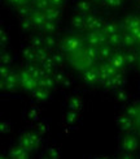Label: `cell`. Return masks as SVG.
<instances>
[{
	"label": "cell",
	"instance_id": "obj_12",
	"mask_svg": "<svg viewBox=\"0 0 140 159\" xmlns=\"http://www.w3.org/2000/svg\"><path fill=\"white\" fill-rule=\"evenodd\" d=\"M109 41H110L113 44H117V43H119V41H121V35H118V34H112V35H109Z\"/></svg>",
	"mask_w": 140,
	"mask_h": 159
},
{
	"label": "cell",
	"instance_id": "obj_16",
	"mask_svg": "<svg viewBox=\"0 0 140 159\" xmlns=\"http://www.w3.org/2000/svg\"><path fill=\"white\" fill-rule=\"evenodd\" d=\"M51 2V5H55V7H58V5H62L64 0H49Z\"/></svg>",
	"mask_w": 140,
	"mask_h": 159
},
{
	"label": "cell",
	"instance_id": "obj_17",
	"mask_svg": "<svg viewBox=\"0 0 140 159\" xmlns=\"http://www.w3.org/2000/svg\"><path fill=\"white\" fill-rule=\"evenodd\" d=\"M93 2H104V0H93Z\"/></svg>",
	"mask_w": 140,
	"mask_h": 159
},
{
	"label": "cell",
	"instance_id": "obj_3",
	"mask_svg": "<svg viewBox=\"0 0 140 159\" xmlns=\"http://www.w3.org/2000/svg\"><path fill=\"white\" fill-rule=\"evenodd\" d=\"M77 11L81 13V15H87V13L91 11L92 8V3L90 0H81V2L77 3Z\"/></svg>",
	"mask_w": 140,
	"mask_h": 159
},
{
	"label": "cell",
	"instance_id": "obj_14",
	"mask_svg": "<svg viewBox=\"0 0 140 159\" xmlns=\"http://www.w3.org/2000/svg\"><path fill=\"white\" fill-rule=\"evenodd\" d=\"M8 2L12 3V4H16L17 7H19V5H25L29 0H8Z\"/></svg>",
	"mask_w": 140,
	"mask_h": 159
},
{
	"label": "cell",
	"instance_id": "obj_6",
	"mask_svg": "<svg viewBox=\"0 0 140 159\" xmlns=\"http://www.w3.org/2000/svg\"><path fill=\"white\" fill-rule=\"evenodd\" d=\"M71 24H73V26L74 28H82L83 25H86V17H84V15H75L74 17H73V21H71Z\"/></svg>",
	"mask_w": 140,
	"mask_h": 159
},
{
	"label": "cell",
	"instance_id": "obj_8",
	"mask_svg": "<svg viewBox=\"0 0 140 159\" xmlns=\"http://www.w3.org/2000/svg\"><path fill=\"white\" fill-rule=\"evenodd\" d=\"M17 12H18V15L19 16H22V17H28L29 15H30V8L28 5H19V7H17Z\"/></svg>",
	"mask_w": 140,
	"mask_h": 159
},
{
	"label": "cell",
	"instance_id": "obj_1",
	"mask_svg": "<svg viewBox=\"0 0 140 159\" xmlns=\"http://www.w3.org/2000/svg\"><path fill=\"white\" fill-rule=\"evenodd\" d=\"M125 26H126V29H129L131 33L136 29H140V18L136 16H130L125 20Z\"/></svg>",
	"mask_w": 140,
	"mask_h": 159
},
{
	"label": "cell",
	"instance_id": "obj_9",
	"mask_svg": "<svg viewBox=\"0 0 140 159\" xmlns=\"http://www.w3.org/2000/svg\"><path fill=\"white\" fill-rule=\"evenodd\" d=\"M123 3V0H104V4L110 7V8H118Z\"/></svg>",
	"mask_w": 140,
	"mask_h": 159
},
{
	"label": "cell",
	"instance_id": "obj_7",
	"mask_svg": "<svg viewBox=\"0 0 140 159\" xmlns=\"http://www.w3.org/2000/svg\"><path fill=\"white\" fill-rule=\"evenodd\" d=\"M36 5L40 11L45 12L48 8H51V2L49 0H36Z\"/></svg>",
	"mask_w": 140,
	"mask_h": 159
},
{
	"label": "cell",
	"instance_id": "obj_11",
	"mask_svg": "<svg viewBox=\"0 0 140 159\" xmlns=\"http://www.w3.org/2000/svg\"><path fill=\"white\" fill-rule=\"evenodd\" d=\"M84 78L87 80L88 82H93V81H96V78H97V75L95 73L93 70H88L87 73L84 75Z\"/></svg>",
	"mask_w": 140,
	"mask_h": 159
},
{
	"label": "cell",
	"instance_id": "obj_2",
	"mask_svg": "<svg viewBox=\"0 0 140 159\" xmlns=\"http://www.w3.org/2000/svg\"><path fill=\"white\" fill-rule=\"evenodd\" d=\"M31 21L34 22V24H36V25H39V26L45 25V22H47L45 13H44L43 11H36V12H34V13L31 15Z\"/></svg>",
	"mask_w": 140,
	"mask_h": 159
},
{
	"label": "cell",
	"instance_id": "obj_13",
	"mask_svg": "<svg viewBox=\"0 0 140 159\" xmlns=\"http://www.w3.org/2000/svg\"><path fill=\"white\" fill-rule=\"evenodd\" d=\"M100 55H101V57H104V59L109 57L110 56V50L108 47H103L101 51H100Z\"/></svg>",
	"mask_w": 140,
	"mask_h": 159
},
{
	"label": "cell",
	"instance_id": "obj_18",
	"mask_svg": "<svg viewBox=\"0 0 140 159\" xmlns=\"http://www.w3.org/2000/svg\"><path fill=\"white\" fill-rule=\"evenodd\" d=\"M138 5H139V8H140V0H139V2H138Z\"/></svg>",
	"mask_w": 140,
	"mask_h": 159
},
{
	"label": "cell",
	"instance_id": "obj_5",
	"mask_svg": "<svg viewBox=\"0 0 140 159\" xmlns=\"http://www.w3.org/2000/svg\"><path fill=\"white\" fill-rule=\"evenodd\" d=\"M45 17H47V21L49 22H55L56 20L60 17V11L57 8H53V7H51V8H48L45 12Z\"/></svg>",
	"mask_w": 140,
	"mask_h": 159
},
{
	"label": "cell",
	"instance_id": "obj_15",
	"mask_svg": "<svg viewBox=\"0 0 140 159\" xmlns=\"http://www.w3.org/2000/svg\"><path fill=\"white\" fill-rule=\"evenodd\" d=\"M22 28L25 30H30V28H31V21L30 20H25V21H22Z\"/></svg>",
	"mask_w": 140,
	"mask_h": 159
},
{
	"label": "cell",
	"instance_id": "obj_10",
	"mask_svg": "<svg viewBox=\"0 0 140 159\" xmlns=\"http://www.w3.org/2000/svg\"><path fill=\"white\" fill-rule=\"evenodd\" d=\"M78 47H79L78 41H75V39H70V41H68V50L69 51H75Z\"/></svg>",
	"mask_w": 140,
	"mask_h": 159
},
{
	"label": "cell",
	"instance_id": "obj_4",
	"mask_svg": "<svg viewBox=\"0 0 140 159\" xmlns=\"http://www.w3.org/2000/svg\"><path fill=\"white\" fill-rule=\"evenodd\" d=\"M86 25L88 26L90 29H93V30H97L101 28V21L93 15H90V16H86Z\"/></svg>",
	"mask_w": 140,
	"mask_h": 159
}]
</instances>
